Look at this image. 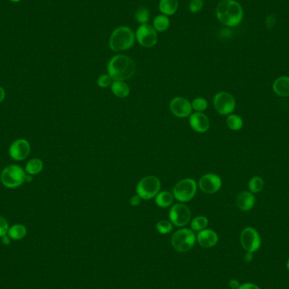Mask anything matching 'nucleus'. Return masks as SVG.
Instances as JSON below:
<instances>
[{"mask_svg":"<svg viewBox=\"0 0 289 289\" xmlns=\"http://www.w3.org/2000/svg\"><path fill=\"white\" fill-rule=\"evenodd\" d=\"M43 169V162L40 158H32L27 162L25 171L30 175H37Z\"/></svg>","mask_w":289,"mask_h":289,"instance_id":"21","label":"nucleus"},{"mask_svg":"<svg viewBox=\"0 0 289 289\" xmlns=\"http://www.w3.org/2000/svg\"><path fill=\"white\" fill-rule=\"evenodd\" d=\"M252 258H253V253H250V252H247L246 254V261H247V262L251 261Z\"/></svg>","mask_w":289,"mask_h":289,"instance_id":"39","label":"nucleus"},{"mask_svg":"<svg viewBox=\"0 0 289 289\" xmlns=\"http://www.w3.org/2000/svg\"><path fill=\"white\" fill-rule=\"evenodd\" d=\"M214 107L216 112L221 115L233 114L236 108V101L234 96L227 91H220L214 96Z\"/></svg>","mask_w":289,"mask_h":289,"instance_id":"10","label":"nucleus"},{"mask_svg":"<svg viewBox=\"0 0 289 289\" xmlns=\"http://www.w3.org/2000/svg\"><path fill=\"white\" fill-rule=\"evenodd\" d=\"M240 244L246 252L254 253L261 246L260 234L252 227H247L240 234Z\"/></svg>","mask_w":289,"mask_h":289,"instance_id":"9","label":"nucleus"},{"mask_svg":"<svg viewBox=\"0 0 289 289\" xmlns=\"http://www.w3.org/2000/svg\"><path fill=\"white\" fill-rule=\"evenodd\" d=\"M135 41L134 32L128 27L121 26L112 32L108 45L114 52H122L131 48Z\"/></svg>","mask_w":289,"mask_h":289,"instance_id":"3","label":"nucleus"},{"mask_svg":"<svg viewBox=\"0 0 289 289\" xmlns=\"http://www.w3.org/2000/svg\"><path fill=\"white\" fill-rule=\"evenodd\" d=\"M158 7L163 15H173L178 9V0H160Z\"/></svg>","mask_w":289,"mask_h":289,"instance_id":"20","label":"nucleus"},{"mask_svg":"<svg viewBox=\"0 0 289 289\" xmlns=\"http://www.w3.org/2000/svg\"><path fill=\"white\" fill-rule=\"evenodd\" d=\"M107 70L114 81L125 82L135 73V64L128 56L118 54L109 60Z\"/></svg>","mask_w":289,"mask_h":289,"instance_id":"2","label":"nucleus"},{"mask_svg":"<svg viewBox=\"0 0 289 289\" xmlns=\"http://www.w3.org/2000/svg\"><path fill=\"white\" fill-rule=\"evenodd\" d=\"M156 229L161 234H169L170 232L172 230V222L170 221H166V220H162L156 225Z\"/></svg>","mask_w":289,"mask_h":289,"instance_id":"30","label":"nucleus"},{"mask_svg":"<svg viewBox=\"0 0 289 289\" xmlns=\"http://www.w3.org/2000/svg\"><path fill=\"white\" fill-rule=\"evenodd\" d=\"M1 239H2V243H3V245L9 246V244H10V238H9V235L6 234L4 236L2 237Z\"/></svg>","mask_w":289,"mask_h":289,"instance_id":"37","label":"nucleus"},{"mask_svg":"<svg viewBox=\"0 0 289 289\" xmlns=\"http://www.w3.org/2000/svg\"><path fill=\"white\" fill-rule=\"evenodd\" d=\"M204 0H190L189 9L193 14H196L203 9Z\"/></svg>","mask_w":289,"mask_h":289,"instance_id":"32","label":"nucleus"},{"mask_svg":"<svg viewBox=\"0 0 289 289\" xmlns=\"http://www.w3.org/2000/svg\"><path fill=\"white\" fill-rule=\"evenodd\" d=\"M169 18L166 15H163V14L155 17V19L153 20V24H152V27L158 32H165L169 28Z\"/></svg>","mask_w":289,"mask_h":289,"instance_id":"23","label":"nucleus"},{"mask_svg":"<svg viewBox=\"0 0 289 289\" xmlns=\"http://www.w3.org/2000/svg\"><path fill=\"white\" fill-rule=\"evenodd\" d=\"M255 205V197L250 191L240 192L236 197V206L243 211L251 210Z\"/></svg>","mask_w":289,"mask_h":289,"instance_id":"17","label":"nucleus"},{"mask_svg":"<svg viewBox=\"0 0 289 289\" xmlns=\"http://www.w3.org/2000/svg\"><path fill=\"white\" fill-rule=\"evenodd\" d=\"M216 15L222 25L234 27L242 22L244 10L240 3L235 0H222L217 4Z\"/></svg>","mask_w":289,"mask_h":289,"instance_id":"1","label":"nucleus"},{"mask_svg":"<svg viewBox=\"0 0 289 289\" xmlns=\"http://www.w3.org/2000/svg\"><path fill=\"white\" fill-rule=\"evenodd\" d=\"M196 236L192 229L181 228L172 234L171 244L176 251L184 253L190 251L196 244Z\"/></svg>","mask_w":289,"mask_h":289,"instance_id":"5","label":"nucleus"},{"mask_svg":"<svg viewBox=\"0 0 289 289\" xmlns=\"http://www.w3.org/2000/svg\"><path fill=\"white\" fill-rule=\"evenodd\" d=\"M4 98H5V91L3 87L0 86V103L3 102Z\"/></svg>","mask_w":289,"mask_h":289,"instance_id":"38","label":"nucleus"},{"mask_svg":"<svg viewBox=\"0 0 289 289\" xmlns=\"http://www.w3.org/2000/svg\"><path fill=\"white\" fill-rule=\"evenodd\" d=\"M134 34L135 40L143 47L151 48L158 43V32L151 25L148 24L140 25L136 32H134Z\"/></svg>","mask_w":289,"mask_h":289,"instance_id":"8","label":"nucleus"},{"mask_svg":"<svg viewBox=\"0 0 289 289\" xmlns=\"http://www.w3.org/2000/svg\"><path fill=\"white\" fill-rule=\"evenodd\" d=\"M27 232V228L24 225L15 224L9 228L8 235L12 240H20L26 237Z\"/></svg>","mask_w":289,"mask_h":289,"instance_id":"24","label":"nucleus"},{"mask_svg":"<svg viewBox=\"0 0 289 289\" xmlns=\"http://www.w3.org/2000/svg\"><path fill=\"white\" fill-rule=\"evenodd\" d=\"M191 106H192L193 110L199 112V113H202L207 108L208 102L203 97H196V99H194L191 103Z\"/></svg>","mask_w":289,"mask_h":289,"instance_id":"29","label":"nucleus"},{"mask_svg":"<svg viewBox=\"0 0 289 289\" xmlns=\"http://www.w3.org/2000/svg\"><path fill=\"white\" fill-rule=\"evenodd\" d=\"M228 285L230 287L231 289H238L240 286L239 281L236 280V279H231L228 283Z\"/></svg>","mask_w":289,"mask_h":289,"instance_id":"36","label":"nucleus"},{"mask_svg":"<svg viewBox=\"0 0 289 289\" xmlns=\"http://www.w3.org/2000/svg\"><path fill=\"white\" fill-rule=\"evenodd\" d=\"M238 289H260V287L257 286L256 284L252 283H246L240 285Z\"/></svg>","mask_w":289,"mask_h":289,"instance_id":"34","label":"nucleus"},{"mask_svg":"<svg viewBox=\"0 0 289 289\" xmlns=\"http://www.w3.org/2000/svg\"><path fill=\"white\" fill-rule=\"evenodd\" d=\"M111 91L114 96L119 98H125L130 93V88L125 82L114 81L111 85Z\"/></svg>","mask_w":289,"mask_h":289,"instance_id":"19","label":"nucleus"},{"mask_svg":"<svg viewBox=\"0 0 289 289\" xmlns=\"http://www.w3.org/2000/svg\"><path fill=\"white\" fill-rule=\"evenodd\" d=\"M31 145L25 139H18L10 145L9 148V157L15 161H23L29 156Z\"/></svg>","mask_w":289,"mask_h":289,"instance_id":"14","label":"nucleus"},{"mask_svg":"<svg viewBox=\"0 0 289 289\" xmlns=\"http://www.w3.org/2000/svg\"><path fill=\"white\" fill-rule=\"evenodd\" d=\"M113 81H114V80L112 79L111 76H109L108 74L102 75V76H100L99 78L97 79V85L101 88L109 87V86H111Z\"/></svg>","mask_w":289,"mask_h":289,"instance_id":"31","label":"nucleus"},{"mask_svg":"<svg viewBox=\"0 0 289 289\" xmlns=\"http://www.w3.org/2000/svg\"><path fill=\"white\" fill-rule=\"evenodd\" d=\"M9 1H11L13 3H18V2H20L21 0H9Z\"/></svg>","mask_w":289,"mask_h":289,"instance_id":"41","label":"nucleus"},{"mask_svg":"<svg viewBox=\"0 0 289 289\" xmlns=\"http://www.w3.org/2000/svg\"><path fill=\"white\" fill-rule=\"evenodd\" d=\"M272 90L281 97L289 96V76H280L273 82Z\"/></svg>","mask_w":289,"mask_h":289,"instance_id":"18","label":"nucleus"},{"mask_svg":"<svg viewBox=\"0 0 289 289\" xmlns=\"http://www.w3.org/2000/svg\"><path fill=\"white\" fill-rule=\"evenodd\" d=\"M141 200L142 199L140 198V196H138V195H135V196H132L129 202H130V205L133 206H138L140 204Z\"/></svg>","mask_w":289,"mask_h":289,"instance_id":"35","label":"nucleus"},{"mask_svg":"<svg viewBox=\"0 0 289 289\" xmlns=\"http://www.w3.org/2000/svg\"><path fill=\"white\" fill-rule=\"evenodd\" d=\"M150 17H151V15H150L149 9H146L145 7H140V8H139L136 10L135 14H134L135 20L140 25L148 23Z\"/></svg>","mask_w":289,"mask_h":289,"instance_id":"28","label":"nucleus"},{"mask_svg":"<svg viewBox=\"0 0 289 289\" xmlns=\"http://www.w3.org/2000/svg\"><path fill=\"white\" fill-rule=\"evenodd\" d=\"M9 223L3 216H0V238L8 234Z\"/></svg>","mask_w":289,"mask_h":289,"instance_id":"33","label":"nucleus"},{"mask_svg":"<svg viewBox=\"0 0 289 289\" xmlns=\"http://www.w3.org/2000/svg\"><path fill=\"white\" fill-rule=\"evenodd\" d=\"M208 223H209V221L207 217L204 216H196L190 222V228L193 231L200 232L206 229L208 226Z\"/></svg>","mask_w":289,"mask_h":289,"instance_id":"27","label":"nucleus"},{"mask_svg":"<svg viewBox=\"0 0 289 289\" xmlns=\"http://www.w3.org/2000/svg\"><path fill=\"white\" fill-rule=\"evenodd\" d=\"M174 196L168 191H162L158 193L155 197L156 204L161 208L169 207L173 202Z\"/></svg>","mask_w":289,"mask_h":289,"instance_id":"22","label":"nucleus"},{"mask_svg":"<svg viewBox=\"0 0 289 289\" xmlns=\"http://www.w3.org/2000/svg\"><path fill=\"white\" fill-rule=\"evenodd\" d=\"M191 215V210L186 205L178 203L171 207L168 216L172 225L183 228L190 222Z\"/></svg>","mask_w":289,"mask_h":289,"instance_id":"11","label":"nucleus"},{"mask_svg":"<svg viewBox=\"0 0 289 289\" xmlns=\"http://www.w3.org/2000/svg\"><path fill=\"white\" fill-rule=\"evenodd\" d=\"M170 111L177 118L189 117L192 114V106L189 100L182 97L176 96L170 102Z\"/></svg>","mask_w":289,"mask_h":289,"instance_id":"13","label":"nucleus"},{"mask_svg":"<svg viewBox=\"0 0 289 289\" xmlns=\"http://www.w3.org/2000/svg\"><path fill=\"white\" fill-rule=\"evenodd\" d=\"M33 176L30 175V174H26V178H25V182H27V183H31V182L33 180V178H32Z\"/></svg>","mask_w":289,"mask_h":289,"instance_id":"40","label":"nucleus"},{"mask_svg":"<svg viewBox=\"0 0 289 289\" xmlns=\"http://www.w3.org/2000/svg\"><path fill=\"white\" fill-rule=\"evenodd\" d=\"M287 268H288V270L289 271V259L288 260V262H287Z\"/></svg>","mask_w":289,"mask_h":289,"instance_id":"42","label":"nucleus"},{"mask_svg":"<svg viewBox=\"0 0 289 289\" xmlns=\"http://www.w3.org/2000/svg\"><path fill=\"white\" fill-rule=\"evenodd\" d=\"M189 123L190 127L197 133H206L210 128V120L203 113L196 112L190 114Z\"/></svg>","mask_w":289,"mask_h":289,"instance_id":"15","label":"nucleus"},{"mask_svg":"<svg viewBox=\"0 0 289 289\" xmlns=\"http://www.w3.org/2000/svg\"><path fill=\"white\" fill-rule=\"evenodd\" d=\"M196 240L199 245L203 248H212L218 242V235L215 231L206 228L204 230L199 232L196 236Z\"/></svg>","mask_w":289,"mask_h":289,"instance_id":"16","label":"nucleus"},{"mask_svg":"<svg viewBox=\"0 0 289 289\" xmlns=\"http://www.w3.org/2000/svg\"><path fill=\"white\" fill-rule=\"evenodd\" d=\"M197 191V184L196 180L192 178H184L176 184L173 188L172 195L178 202H190Z\"/></svg>","mask_w":289,"mask_h":289,"instance_id":"7","label":"nucleus"},{"mask_svg":"<svg viewBox=\"0 0 289 289\" xmlns=\"http://www.w3.org/2000/svg\"><path fill=\"white\" fill-rule=\"evenodd\" d=\"M27 172L18 165H9L3 168L0 175V180L3 186L9 189L20 187L26 178Z\"/></svg>","mask_w":289,"mask_h":289,"instance_id":"4","label":"nucleus"},{"mask_svg":"<svg viewBox=\"0 0 289 289\" xmlns=\"http://www.w3.org/2000/svg\"><path fill=\"white\" fill-rule=\"evenodd\" d=\"M226 124H227L228 128L234 131L240 130L244 126V121H243L242 118L237 114H231L228 115V117L226 119Z\"/></svg>","mask_w":289,"mask_h":289,"instance_id":"25","label":"nucleus"},{"mask_svg":"<svg viewBox=\"0 0 289 289\" xmlns=\"http://www.w3.org/2000/svg\"><path fill=\"white\" fill-rule=\"evenodd\" d=\"M265 182L260 176H254L248 181V190L253 194L260 193L264 189Z\"/></svg>","mask_w":289,"mask_h":289,"instance_id":"26","label":"nucleus"},{"mask_svg":"<svg viewBox=\"0 0 289 289\" xmlns=\"http://www.w3.org/2000/svg\"><path fill=\"white\" fill-rule=\"evenodd\" d=\"M222 181L219 176L215 173H206L200 178L199 188L206 194H215L222 188Z\"/></svg>","mask_w":289,"mask_h":289,"instance_id":"12","label":"nucleus"},{"mask_svg":"<svg viewBox=\"0 0 289 289\" xmlns=\"http://www.w3.org/2000/svg\"><path fill=\"white\" fill-rule=\"evenodd\" d=\"M161 182L156 176H146L141 178L136 186V193L142 200L155 198L160 192Z\"/></svg>","mask_w":289,"mask_h":289,"instance_id":"6","label":"nucleus"}]
</instances>
